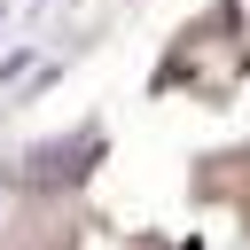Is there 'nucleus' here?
<instances>
[{
  "label": "nucleus",
  "instance_id": "f257e3e1",
  "mask_svg": "<svg viewBox=\"0 0 250 250\" xmlns=\"http://www.w3.org/2000/svg\"><path fill=\"white\" fill-rule=\"evenodd\" d=\"M94 156H102V133H70V141H47V148H31V188H70L78 172H94Z\"/></svg>",
  "mask_w": 250,
  "mask_h": 250
}]
</instances>
